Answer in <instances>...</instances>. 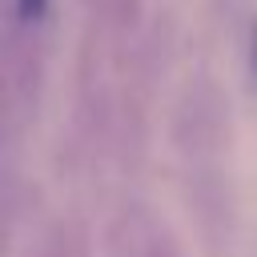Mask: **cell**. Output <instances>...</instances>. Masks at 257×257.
Here are the masks:
<instances>
[{"instance_id":"6da1fadb","label":"cell","mask_w":257,"mask_h":257,"mask_svg":"<svg viewBox=\"0 0 257 257\" xmlns=\"http://www.w3.org/2000/svg\"><path fill=\"white\" fill-rule=\"evenodd\" d=\"M173 141L181 153L185 189H189V205L197 209L201 233L213 245L229 241V233H233V177H229L233 124H229L225 96L209 80L193 84L181 96L177 120H173Z\"/></svg>"},{"instance_id":"3957f363","label":"cell","mask_w":257,"mask_h":257,"mask_svg":"<svg viewBox=\"0 0 257 257\" xmlns=\"http://www.w3.org/2000/svg\"><path fill=\"white\" fill-rule=\"evenodd\" d=\"M112 249L116 257H181L169 229L149 213V209H124L116 229H112Z\"/></svg>"},{"instance_id":"277c9868","label":"cell","mask_w":257,"mask_h":257,"mask_svg":"<svg viewBox=\"0 0 257 257\" xmlns=\"http://www.w3.org/2000/svg\"><path fill=\"white\" fill-rule=\"evenodd\" d=\"M249 72H253V88H257V20H253V44H249Z\"/></svg>"},{"instance_id":"7a4b0ae2","label":"cell","mask_w":257,"mask_h":257,"mask_svg":"<svg viewBox=\"0 0 257 257\" xmlns=\"http://www.w3.org/2000/svg\"><path fill=\"white\" fill-rule=\"evenodd\" d=\"M52 40V0H4L0 20V100L8 128H20L40 100Z\"/></svg>"}]
</instances>
